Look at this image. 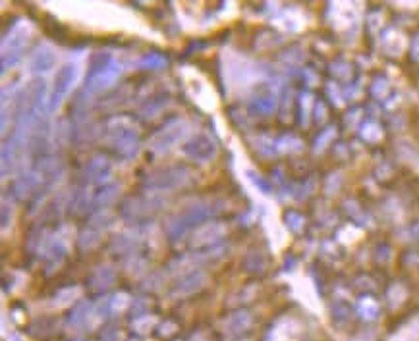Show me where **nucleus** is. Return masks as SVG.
Returning a JSON list of instances; mask_svg holds the SVG:
<instances>
[{
  "instance_id": "1",
  "label": "nucleus",
  "mask_w": 419,
  "mask_h": 341,
  "mask_svg": "<svg viewBox=\"0 0 419 341\" xmlns=\"http://www.w3.org/2000/svg\"><path fill=\"white\" fill-rule=\"evenodd\" d=\"M107 141L122 158H135L140 151V130L130 118H112L107 124Z\"/></svg>"
},
{
  "instance_id": "2",
  "label": "nucleus",
  "mask_w": 419,
  "mask_h": 341,
  "mask_svg": "<svg viewBox=\"0 0 419 341\" xmlns=\"http://www.w3.org/2000/svg\"><path fill=\"white\" fill-rule=\"evenodd\" d=\"M29 39L32 25L27 22H16L10 27V32L2 39V71L8 70V66H14L22 58Z\"/></svg>"
},
{
  "instance_id": "3",
  "label": "nucleus",
  "mask_w": 419,
  "mask_h": 341,
  "mask_svg": "<svg viewBox=\"0 0 419 341\" xmlns=\"http://www.w3.org/2000/svg\"><path fill=\"white\" fill-rule=\"evenodd\" d=\"M211 214H213V210H211L209 204H205V202H189V204L180 210L178 214L172 218L171 222H168V225H166L168 237H171V239H178V237H182L189 228L205 224V220H207Z\"/></svg>"
},
{
  "instance_id": "4",
  "label": "nucleus",
  "mask_w": 419,
  "mask_h": 341,
  "mask_svg": "<svg viewBox=\"0 0 419 341\" xmlns=\"http://www.w3.org/2000/svg\"><path fill=\"white\" fill-rule=\"evenodd\" d=\"M189 181V172L180 166H168L163 170H157L145 179V191L149 193H171Z\"/></svg>"
},
{
  "instance_id": "5",
  "label": "nucleus",
  "mask_w": 419,
  "mask_h": 341,
  "mask_svg": "<svg viewBox=\"0 0 419 341\" xmlns=\"http://www.w3.org/2000/svg\"><path fill=\"white\" fill-rule=\"evenodd\" d=\"M78 79H79V64L68 62V64H64L62 68L58 70L55 83H53V89H51V95H48V104H47L48 114H53L55 110L60 109V104L66 101V97L70 95L74 85L78 83Z\"/></svg>"
},
{
  "instance_id": "6",
  "label": "nucleus",
  "mask_w": 419,
  "mask_h": 341,
  "mask_svg": "<svg viewBox=\"0 0 419 341\" xmlns=\"http://www.w3.org/2000/svg\"><path fill=\"white\" fill-rule=\"evenodd\" d=\"M187 135V124L184 120H172L166 125H163L159 132L149 141V151L155 155H164L172 147H176L180 141Z\"/></svg>"
},
{
  "instance_id": "7",
  "label": "nucleus",
  "mask_w": 419,
  "mask_h": 341,
  "mask_svg": "<svg viewBox=\"0 0 419 341\" xmlns=\"http://www.w3.org/2000/svg\"><path fill=\"white\" fill-rule=\"evenodd\" d=\"M122 64L117 62V60H112L109 55L105 58V62L99 64V66H95L91 74H89V78L86 81V93L89 95H97L105 91V89H109L118 78H120V74H122Z\"/></svg>"
},
{
  "instance_id": "8",
  "label": "nucleus",
  "mask_w": 419,
  "mask_h": 341,
  "mask_svg": "<svg viewBox=\"0 0 419 341\" xmlns=\"http://www.w3.org/2000/svg\"><path fill=\"white\" fill-rule=\"evenodd\" d=\"M182 153L186 155V158L194 160V162L207 164L211 160H215V156L218 153V143L211 133L201 132L197 135H192L182 145Z\"/></svg>"
},
{
  "instance_id": "9",
  "label": "nucleus",
  "mask_w": 419,
  "mask_h": 341,
  "mask_svg": "<svg viewBox=\"0 0 419 341\" xmlns=\"http://www.w3.org/2000/svg\"><path fill=\"white\" fill-rule=\"evenodd\" d=\"M159 209H161V195L149 193L124 201V204L120 207V214L124 218H143L147 214H153Z\"/></svg>"
},
{
  "instance_id": "10",
  "label": "nucleus",
  "mask_w": 419,
  "mask_h": 341,
  "mask_svg": "<svg viewBox=\"0 0 419 341\" xmlns=\"http://www.w3.org/2000/svg\"><path fill=\"white\" fill-rule=\"evenodd\" d=\"M97 322H101V316L95 310V302L81 301L70 310L66 328L68 330H87V328H93Z\"/></svg>"
},
{
  "instance_id": "11",
  "label": "nucleus",
  "mask_w": 419,
  "mask_h": 341,
  "mask_svg": "<svg viewBox=\"0 0 419 341\" xmlns=\"http://www.w3.org/2000/svg\"><path fill=\"white\" fill-rule=\"evenodd\" d=\"M226 232V225L222 222H209V224H201L194 233H192V247L207 249L217 245L218 239L222 237Z\"/></svg>"
},
{
  "instance_id": "12",
  "label": "nucleus",
  "mask_w": 419,
  "mask_h": 341,
  "mask_svg": "<svg viewBox=\"0 0 419 341\" xmlns=\"http://www.w3.org/2000/svg\"><path fill=\"white\" fill-rule=\"evenodd\" d=\"M207 284V274L201 270H189L182 278L176 279V284L172 286V297H187L197 291H201L203 286Z\"/></svg>"
},
{
  "instance_id": "13",
  "label": "nucleus",
  "mask_w": 419,
  "mask_h": 341,
  "mask_svg": "<svg viewBox=\"0 0 419 341\" xmlns=\"http://www.w3.org/2000/svg\"><path fill=\"white\" fill-rule=\"evenodd\" d=\"M110 176H112V164H110L109 158H105V156L93 158V160L86 166V170H84V178H86L87 183H91V186L107 183V181H110Z\"/></svg>"
},
{
  "instance_id": "14",
  "label": "nucleus",
  "mask_w": 419,
  "mask_h": 341,
  "mask_svg": "<svg viewBox=\"0 0 419 341\" xmlns=\"http://www.w3.org/2000/svg\"><path fill=\"white\" fill-rule=\"evenodd\" d=\"M56 66V53L53 50V47L48 45H41V47L35 48V53L29 58V70L33 74H47Z\"/></svg>"
},
{
  "instance_id": "15",
  "label": "nucleus",
  "mask_w": 419,
  "mask_h": 341,
  "mask_svg": "<svg viewBox=\"0 0 419 341\" xmlns=\"http://www.w3.org/2000/svg\"><path fill=\"white\" fill-rule=\"evenodd\" d=\"M251 328V314L246 310H236L232 314H228L222 322V332L228 337H238L244 332H248Z\"/></svg>"
},
{
  "instance_id": "16",
  "label": "nucleus",
  "mask_w": 419,
  "mask_h": 341,
  "mask_svg": "<svg viewBox=\"0 0 419 341\" xmlns=\"http://www.w3.org/2000/svg\"><path fill=\"white\" fill-rule=\"evenodd\" d=\"M114 281V268L112 266H99L89 278V287L93 291H105Z\"/></svg>"
},
{
  "instance_id": "17",
  "label": "nucleus",
  "mask_w": 419,
  "mask_h": 341,
  "mask_svg": "<svg viewBox=\"0 0 419 341\" xmlns=\"http://www.w3.org/2000/svg\"><path fill=\"white\" fill-rule=\"evenodd\" d=\"M272 106H274V99L271 97V93L257 95V97H253L251 104H249V109L253 110L255 114H259V116H267L272 110Z\"/></svg>"
},
{
  "instance_id": "18",
  "label": "nucleus",
  "mask_w": 419,
  "mask_h": 341,
  "mask_svg": "<svg viewBox=\"0 0 419 341\" xmlns=\"http://www.w3.org/2000/svg\"><path fill=\"white\" fill-rule=\"evenodd\" d=\"M79 289L78 287H66V289H60L58 293H55L53 297V305H55L56 309H66V307H70L72 302L78 299Z\"/></svg>"
},
{
  "instance_id": "19",
  "label": "nucleus",
  "mask_w": 419,
  "mask_h": 341,
  "mask_svg": "<svg viewBox=\"0 0 419 341\" xmlns=\"http://www.w3.org/2000/svg\"><path fill=\"white\" fill-rule=\"evenodd\" d=\"M101 232L102 230H99V228H95V225H87L84 232L79 233V239H78V245L81 249H91L95 247L97 243H99V237H101Z\"/></svg>"
},
{
  "instance_id": "20",
  "label": "nucleus",
  "mask_w": 419,
  "mask_h": 341,
  "mask_svg": "<svg viewBox=\"0 0 419 341\" xmlns=\"http://www.w3.org/2000/svg\"><path fill=\"white\" fill-rule=\"evenodd\" d=\"M377 310H379V307H377V302L373 301L371 297H365V299L357 302V312L364 318H367V320H373L377 316Z\"/></svg>"
},
{
  "instance_id": "21",
  "label": "nucleus",
  "mask_w": 419,
  "mask_h": 341,
  "mask_svg": "<svg viewBox=\"0 0 419 341\" xmlns=\"http://www.w3.org/2000/svg\"><path fill=\"white\" fill-rule=\"evenodd\" d=\"M164 64H166V60L159 55H149L140 60L141 68H163Z\"/></svg>"
},
{
  "instance_id": "22",
  "label": "nucleus",
  "mask_w": 419,
  "mask_h": 341,
  "mask_svg": "<svg viewBox=\"0 0 419 341\" xmlns=\"http://www.w3.org/2000/svg\"><path fill=\"white\" fill-rule=\"evenodd\" d=\"M8 224H12V207L8 209V202L2 204V230H8Z\"/></svg>"
},
{
  "instance_id": "23",
  "label": "nucleus",
  "mask_w": 419,
  "mask_h": 341,
  "mask_svg": "<svg viewBox=\"0 0 419 341\" xmlns=\"http://www.w3.org/2000/svg\"><path fill=\"white\" fill-rule=\"evenodd\" d=\"M79 341H81V340H79Z\"/></svg>"
}]
</instances>
